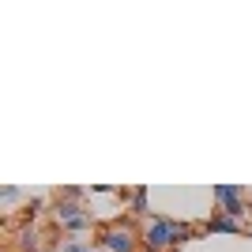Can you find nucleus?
Wrapping results in <instances>:
<instances>
[{
  "instance_id": "6",
  "label": "nucleus",
  "mask_w": 252,
  "mask_h": 252,
  "mask_svg": "<svg viewBox=\"0 0 252 252\" xmlns=\"http://www.w3.org/2000/svg\"><path fill=\"white\" fill-rule=\"evenodd\" d=\"M132 215H147V189H132Z\"/></svg>"
},
{
  "instance_id": "8",
  "label": "nucleus",
  "mask_w": 252,
  "mask_h": 252,
  "mask_svg": "<svg viewBox=\"0 0 252 252\" xmlns=\"http://www.w3.org/2000/svg\"><path fill=\"white\" fill-rule=\"evenodd\" d=\"M0 196H4V203H15V200H19V189H11V185H4V189H0Z\"/></svg>"
},
{
  "instance_id": "7",
  "label": "nucleus",
  "mask_w": 252,
  "mask_h": 252,
  "mask_svg": "<svg viewBox=\"0 0 252 252\" xmlns=\"http://www.w3.org/2000/svg\"><path fill=\"white\" fill-rule=\"evenodd\" d=\"M61 252H91V245L79 241V237H72V241H64V245H61Z\"/></svg>"
},
{
  "instance_id": "2",
  "label": "nucleus",
  "mask_w": 252,
  "mask_h": 252,
  "mask_svg": "<svg viewBox=\"0 0 252 252\" xmlns=\"http://www.w3.org/2000/svg\"><path fill=\"white\" fill-rule=\"evenodd\" d=\"M139 245H143V237L132 226H121V222H113V226H105L98 233V249L102 252H136Z\"/></svg>"
},
{
  "instance_id": "4",
  "label": "nucleus",
  "mask_w": 252,
  "mask_h": 252,
  "mask_svg": "<svg viewBox=\"0 0 252 252\" xmlns=\"http://www.w3.org/2000/svg\"><path fill=\"white\" fill-rule=\"evenodd\" d=\"M211 196H215V203L222 207V215H233V219H245V192L237 189V185H215L211 189Z\"/></svg>"
},
{
  "instance_id": "9",
  "label": "nucleus",
  "mask_w": 252,
  "mask_h": 252,
  "mask_svg": "<svg viewBox=\"0 0 252 252\" xmlns=\"http://www.w3.org/2000/svg\"><path fill=\"white\" fill-rule=\"evenodd\" d=\"M91 252H102V249H91Z\"/></svg>"
},
{
  "instance_id": "5",
  "label": "nucleus",
  "mask_w": 252,
  "mask_h": 252,
  "mask_svg": "<svg viewBox=\"0 0 252 252\" xmlns=\"http://www.w3.org/2000/svg\"><path fill=\"white\" fill-rule=\"evenodd\" d=\"M200 230L203 233H245L249 226H245L241 219H233V215H222V211H219V215H211V219L203 222Z\"/></svg>"
},
{
  "instance_id": "1",
  "label": "nucleus",
  "mask_w": 252,
  "mask_h": 252,
  "mask_svg": "<svg viewBox=\"0 0 252 252\" xmlns=\"http://www.w3.org/2000/svg\"><path fill=\"white\" fill-rule=\"evenodd\" d=\"M196 233H203L200 226H189V222H177V219H166V215H155V219L143 222V249L147 252H173L177 245L192 241Z\"/></svg>"
},
{
  "instance_id": "3",
  "label": "nucleus",
  "mask_w": 252,
  "mask_h": 252,
  "mask_svg": "<svg viewBox=\"0 0 252 252\" xmlns=\"http://www.w3.org/2000/svg\"><path fill=\"white\" fill-rule=\"evenodd\" d=\"M53 219H57V226L68 230V233L91 230V211H83L75 200H61V196H57V203H53Z\"/></svg>"
}]
</instances>
